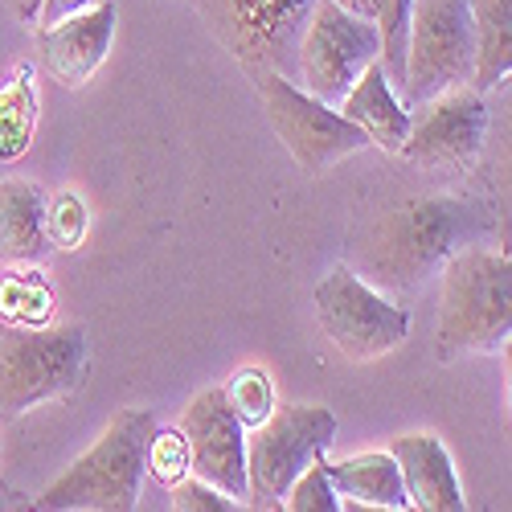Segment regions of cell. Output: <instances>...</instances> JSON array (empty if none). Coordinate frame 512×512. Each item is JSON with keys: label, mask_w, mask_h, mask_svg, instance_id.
<instances>
[{"label": "cell", "mask_w": 512, "mask_h": 512, "mask_svg": "<svg viewBox=\"0 0 512 512\" xmlns=\"http://www.w3.org/2000/svg\"><path fill=\"white\" fill-rule=\"evenodd\" d=\"M369 17L381 33V66H386L390 82H402V62H406V21H410V0H369Z\"/></svg>", "instance_id": "cell-22"}, {"label": "cell", "mask_w": 512, "mask_h": 512, "mask_svg": "<svg viewBox=\"0 0 512 512\" xmlns=\"http://www.w3.org/2000/svg\"><path fill=\"white\" fill-rule=\"evenodd\" d=\"M91 340L82 324L9 328L0 336V418L13 422L87 381Z\"/></svg>", "instance_id": "cell-4"}, {"label": "cell", "mask_w": 512, "mask_h": 512, "mask_svg": "<svg viewBox=\"0 0 512 512\" xmlns=\"http://www.w3.org/2000/svg\"><path fill=\"white\" fill-rule=\"evenodd\" d=\"M512 336V267L508 250L463 246L439 271V361L500 353Z\"/></svg>", "instance_id": "cell-2"}, {"label": "cell", "mask_w": 512, "mask_h": 512, "mask_svg": "<svg viewBox=\"0 0 512 512\" xmlns=\"http://www.w3.org/2000/svg\"><path fill=\"white\" fill-rule=\"evenodd\" d=\"M156 431L152 406H123L95 447L74 459L66 472L29 508L41 512H132L148 476V439Z\"/></svg>", "instance_id": "cell-3"}, {"label": "cell", "mask_w": 512, "mask_h": 512, "mask_svg": "<svg viewBox=\"0 0 512 512\" xmlns=\"http://www.w3.org/2000/svg\"><path fill=\"white\" fill-rule=\"evenodd\" d=\"M87 226H91V209L78 193H54L46 201V234L54 250H78L87 242Z\"/></svg>", "instance_id": "cell-23"}, {"label": "cell", "mask_w": 512, "mask_h": 512, "mask_svg": "<svg viewBox=\"0 0 512 512\" xmlns=\"http://www.w3.org/2000/svg\"><path fill=\"white\" fill-rule=\"evenodd\" d=\"M488 144V103L476 87H455L410 107L398 156L418 168H472Z\"/></svg>", "instance_id": "cell-11"}, {"label": "cell", "mask_w": 512, "mask_h": 512, "mask_svg": "<svg viewBox=\"0 0 512 512\" xmlns=\"http://www.w3.org/2000/svg\"><path fill=\"white\" fill-rule=\"evenodd\" d=\"M181 431L189 443V476L246 500V426L238 422L222 386L201 390L185 406Z\"/></svg>", "instance_id": "cell-12"}, {"label": "cell", "mask_w": 512, "mask_h": 512, "mask_svg": "<svg viewBox=\"0 0 512 512\" xmlns=\"http://www.w3.org/2000/svg\"><path fill=\"white\" fill-rule=\"evenodd\" d=\"M324 472L340 496V508H390V512L410 508L398 459L390 451H361L349 459L324 455Z\"/></svg>", "instance_id": "cell-17"}, {"label": "cell", "mask_w": 512, "mask_h": 512, "mask_svg": "<svg viewBox=\"0 0 512 512\" xmlns=\"http://www.w3.org/2000/svg\"><path fill=\"white\" fill-rule=\"evenodd\" d=\"M377 58L381 33L373 17L353 13L336 0H316L300 37V54H295V82L320 103L336 107Z\"/></svg>", "instance_id": "cell-9"}, {"label": "cell", "mask_w": 512, "mask_h": 512, "mask_svg": "<svg viewBox=\"0 0 512 512\" xmlns=\"http://www.w3.org/2000/svg\"><path fill=\"white\" fill-rule=\"evenodd\" d=\"M340 422L328 406L295 402L275 406V414L246 431V500L250 508H283L291 480L312 467L336 443Z\"/></svg>", "instance_id": "cell-5"}, {"label": "cell", "mask_w": 512, "mask_h": 512, "mask_svg": "<svg viewBox=\"0 0 512 512\" xmlns=\"http://www.w3.org/2000/svg\"><path fill=\"white\" fill-rule=\"evenodd\" d=\"M54 316V287L37 267H21L0 279V324L5 328H46Z\"/></svg>", "instance_id": "cell-20"}, {"label": "cell", "mask_w": 512, "mask_h": 512, "mask_svg": "<svg viewBox=\"0 0 512 512\" xmlns=\"http://www.w3.org/2000/svg\"><path fill=\"white\" fill-rule=\"evenodd\" d=\"M189 5L250 78L275 70L295 82V54L316 0H189Z\"/></svg>", "instance_id": "cell-6"}, {"label": "cell", "mask_w": 512, "mask_h": 512, "mask_svg": "<svg viewBox=\"0 0 512 512\" xmlns=\"http://www.w3.org/2000/svg\"><path fill=\"white\" fill-rule=\"evenodd\" d=\"M168 492H173V508H177V512H238V508H242V500L226 496L222 488H213V484H205V480H197V476L177 480Z\"/></svg>", "instance_id": "cell-26"}, {"label": "cell", "mask_w": 512, "mask_h": 512, "mask_svg": "<svg viewBox=\"0 0 512 512\" xmlns=\"http://www.w3.org/2000/svg\"><path fill=\"white\" fill-rule=\"evenodd\" d=\"M390 455L398 459L410 508L418 512H463L467 508L459 476H455V459L439 435H426V431L398 435L390 443Z\"/></svg>", "instance_id": "cell-14"}, {"label": "cell", "mask_w": 512, "mask_h": 512, "mask_svg": "<svg viewBox=\"0 0 512 512\" xmlns=\"http://www.w3.org/2000/svg\"><path fill=\"white\" fill-rule=\"evenodd\" d=\"M336 5H345V9H353V13H365V17H369V0H336Z\"/></svg>", "instance_id": "cell-30"}, {"label": "cell", "mask_w": 512, "mask_h": 512, "mask_svg": "<svg viewBox=\"0 0 512 512\" xmlns=\"http://www.w3.org/2000/svg\"><path fill=\"white\" fill-rule=\"evenodd\" d=\"M336 111L349 123H357L369 144L398 156V148L406 140V127H410V111L402 107V99H398L394 82H390V74L381 62L365 66V74L349 87V95L336 103Z\"/></svg>", "instance_id": "cell-16"}, {"label": "cell", "mask_w": 512, "mask_h": 512, "mask_svg": "<svg viewBox=\"0 0 512 512\" xmlns=\"http://www.w3.org/2000/svg\"><path fill=\"white\" fill-rule=\"evenodd\" d=\"M283 508L287 512H340V496L324 472V455L291 480V488L283 492Z\"/></svg>", "instance_id": "cell-25"}, {"label": "cell", "mask_w": 512, "mask_h": 512, "mask_svg": "<svg viewBox=\"0 0 512 512\" xmlns=\"http://www.w3.org/2000/svg\"><path fill=\"white\" fill-rule=\"evenodd\" d=\"M29 504H33L29 496H21L17 488H9L5 480H0V508H29Z\"/></svg>", "instance_id": "cell-29"}, {"label": "cell", "mask_w": 512, "mask_h": 512, "mask_svg": "<svg viewBox=\"0 0 512 512\" xmlns=\"http://www.w3.org/2000/svg\"><path fill=\"white\" fill-rule=\"evenodd\" d=\"M95 5H107V0H41L37 9V25L33 29H46V25H58L62 17H74V13H87Z\"/></svg>", "instance_id": "cell-27"}, {"label": "cell", "mask_w": 512, "mask_h": 512, "mask_svg": "<svg viewBox=\"0 0 512 512\" xmlns=\"http://www.w3.org/2000/svg\"><path fill=\"white\" fill-rule=\"evenodd\" d=\"M33 62H21L0 82V164H13L25 156L37 132V82Z\"/></svg>", "instance_id": "cell-19"}, {"label": "cell", "mask_w": 512, "mask_h": 512, "mask_svg": "<svg viewBox=\"0 0 512 512\" xmlns=\"http://www.w3.org/2000/svg\"><path fill=\"white\" fill-rule=\"evenodd\" d=\"M316 320L332 349L349 361H377L410 336V308L365 283L349 263H336L312 291Z\"/></svg>", "instance_id": "cell-8"}, {"label": "cell", "mask_w": 512, "mask_h": 512, "mask_svg": "<svg viewBox=\"0 0 512 512\" xmlns=\"http://www.w3.org/2000/svg\"><path fill=\"white\" fill-rule=\"evenodd\" d=\"M455 87H472V9L467 0H410L402 107H418Z\"/></svg>", "instance_id": "cell-7"}, {"label": "cell", "mask_w": 512, "mask_h": 512, "mask_svg": "<svg viewBox=\"0 0 512 512\" xmlns=\"http://www.w3.org/2000/svg\"><path fill=\"white\" fill-rule=\"evenodd\" d=\"M46 189L29 177L0 181V263L41 267L54 254L46 234Z\"/></svg>", "instance_id": "cell-15"}, {"label": "cell", "mask_w": 512, "mask_h": 512, "mask_svg": "<svg viewBox=\"0 0 512 512\" xmlns=\"http://www.w3.org/2000/svg\"><path fill=\"white\" fill-rule=\"evenodd\" d=\"M115 25H119V5L107 0V5H95L87 13H74V17H62L58 25L37 29L41 62H46L58 87L66 91L87 87L95 70L103 66V58L111 54Z\"/></svg>", "instance_id": "cell-13"}, {"label": "cell", "mask_w": 512, "mask_h": 512, "mask_svg": "<svg viewBox=\"0 0 512 512\" xmlns=\"http://www.w3.org/2000/svg\"><path fill=\"white\" fill-rule=\"evenodd\" d=\"M500 230V213L488 197L422 193L377 213L357 242V275L390 300L414 295L439 279L443 263L463 246H476Z\"/></svg>", "instance_id": "cell-1"}, {"label": "cell", "mask_w": 512, "mask_h": 512, "mask_svg": "<svg viewBox=\"0 0 512 512\" xmlns=\"http://www.w3.org/2000/svg\"><path fill=\"white\" fill-rule=\"evenodd\" d=\"M5 5H9V13H13L25 29H33V25H37V9H41V0H5Z\"/></svg>", "instance_id": "cell-28"}, {"label": "cell", "mask_w": 512, "mask_h": 512, "mask_svg": "<svg viewBox=\"0 0 512 512\" xmlns=\"http://www.w3.org/2000/svg\"><path fill=\"white\" fill-rule=\"evenodd\" d=\"M148 476L164 488H173L177 480L189 476V443L181 426H168V431H152L148 439Z\"/></svg>", "instance_id": "cell-24"}, {"label": "cell", "mask_w": 512, "mask_h": 512, "mask_svg": "<svg viewBox=\"0 0 512 512\" xmlns=\"http://www.w3.org/2000/svg\"><path fill=\"white\" fill-rule=\"evenodd\" d=\"M222 390H226V402L234 406V414H238V422L246 426V431L263 426V422L275 414V406H279L275 381H271V373L259 369V365L238 369V373L230 377V386H222Z\"/></svg>", "instance_id": "cell-21"}, {"label": "cell", "mask_w": 512, "mask_h": 512, "mask_svg": "<svg viewBox=\"0 0 512 512\" xmlns=\"http://www.w3.org/2000/svg\"><path fill=\"white\" fill-rule=\"evenodd\" d=\"M254 87H259V99H263V111L275 127V136L287 144L291 160L300 164L308 177H324L340 160L369 148L357 123H349L336 107L308 95L300 82L267 70L254 78Z\"/></svg>", "instance_id": "cell-10"}, {"label": "cell", "mask_w": 512, "mask_h": 512, "mask_svg": "<svg viewBox=\"0 0 512 512\" xmlns=\"http://www.w3.org/2000/svg\"><path fill=\"white\" fill-rule=\"evenodd\" d=\"M472 9V87L496 91L512 70V0H467Z\"/></svg>", "instance_id": "cell-18"}]
</instances>
